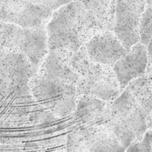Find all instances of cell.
<instances>
[{
	"label": "cell",
	"instance_id": "cell-1",
	"mask_svg": "<svg viewBox=\"0 0 152 152\" xmlns=\"http://www.w3.org/2000/svg\"><path fill=\"white\" fill-rule=\"evenodd\" d=\"M112 1H68L56 10L46 25L48 51L69 56L96 34L109 31Z\"/></svg>",
	"mask_w": 152,
	"mask_h": 152
},
{
	"label": "cell",
	"instance_id": "cell-2",
	"mask_svg": "<svg viewBox=\"0 0 152 152\" xmlns=\"http://www.w3.org/2000/svg\"><path fill=\"white\" fill-rule=\"evenodd\" d=\"M107 126L127 149L132 143L140 140L147 131L152 129V114H148L130 92L124 89L111 102Z\"/></svg>",
	"mask_w": 152,
	"mask_h": 152
},
{
	"label": "cell",
	"instance_id": "cell-3",
	"mask_svg": "<svg viewBox=\"0 0 152 152\" xmlns=\"http://www.w3.org/2000/svg\"><path fill=\"white\" fill-rule=\"evenodd\" d=\"M29 91L32 99L52 117L63 118L75 111L77 86L51 80L37 72L30 81Z\"/></svg>",
	"mask_w": 152,
	"mask_h": 152
},
{
	"label": "cell",
	"instance_id": "cell-4",
	"mask_svg": "<svg viewBox=\"0 0 152 152\" xmlns=\"http://www.w3.org/2000/svg\"><path fill=\"white\" fill-rule=\"evenodd\" d=\"M0 50L22 53L39 68L48 53L46 27L23 28L0 22Z\"/></svg>",
	"mask_w": 152,
	"mask_h": 152
},
{
	"label": "cell",
	"instance_id": "cell-5",
	"mask_svg": "<svg viewBox=\"0 0 152 152\" xmlns=\"http://www.w3.org/2000/svg\"><path fill=\"white\" fill-rule=\"evenodd\" d=\"M37 71L22 53L0 50V99L31 96L29 83Z\"/></svg>",
	"mask_w": 152,
	"mask_h": 152
},
{
	"label": "cell",
	"instance_id": "cell-6",
	"mask_svg": "<svg viewBox=\"0 0 152 152\" xmlns=\"http://www.w3.org/2000/svg\"><path fill=\"white\" fill-rule=\"evenodd\" d=\"M68 1H0V22L23 28L46 27L52 15Z\"/></svg>",
	"mask_w": 152,
	"mask_h": 152
},
{
	"label": "cell",
	"instance_id": "cell-7",
	"mask_svg": "<svg viewBox=\"0 0 152 152\" xmlns=\"http://www.w3.org/2000/svg\"><path fill=\"white\" fill-rule=\"evenodd\" d=\"M144 1H115L111 31L126 50L140 42V24Z\"/></svg>",
	"mask_w": 152,
	"mask_h": 152
},
{
	"label": "cell",
	"instance_id": "cell-8",
	"mask_svg": "<svg viewBox=\"0 0 152 152\" xmlns=\"http://www.w3.org/2000/svg\"><path fill=\"white\" fill-rule=\"evenodd\" d=\"M78 96H91L106 102L115 100L123 91L114 74L112 68L92 63L77 84Z\"/></svg>",
	"mask_w": 152,
	"mask_h": 152
},
{
	"label": "cell",
	"instance_id": "cell-9",
	"mask_svg": "<svg viewBox=\"0 0 152 152\" xmlns=\"http://www.w3.org/2000/svg\"><path fill=\"white\" fill-rule=\"evenodd\" d=\"M66 148L83 152H126L112 131L106 126L78 127L69 134Z\"/></svg>",
	"mask_w": 152,
	"mask_h": 152
},
{
	"label": "cell",
	"instance_id": "cell-10",
	"mask_svg": "<svg viewBox=\"0 0 152 152\" xmlns=\"http://www.w3.org/2000/svg\"><path fill=\"white\" fill-rule=\"evenodd\" d=\"M84 47L92 62L111 68L128 52L116 36L108 31L96 34Z\"/></svg>",
	"mask_w": 152,
	"mask_h": 152
},
{
	"label": "cell",
	"instance_id": "cell-11",
	"mask_svg": "<svg viewBox=\"0 0 152 152\" xmlns=\"http://www.w3.org/2000/svg\"><path fill=\"white\" fill-rule=\"evenodd\" d=\"M147 65L148 55L146 47L139 42L133 46L112 67L121 90H124L131 82L145 75Z\"/></svg>",
	"mask_w": 152,
	"mask_h": 152
},
{
	"label": "cell",
	"instance_id": "cell-12",
	"mask_svg": "<svg viewBox=\"0 0 152 152\" xmlns=\"http://www.w3.org/2000/svg\"><path fill=\"white\" fill-rule=\"evenodd\" d=\"M111 102L91 96H78L75 111L72 114L79 127L91 128L106 126Z\"/></svg>",
	"mask_w": 152,
	"mask_h": 152
},
{
	"label": "cell",
	"instance_id": "cell-13",
	"mask_svg": "<svg viewBox=\"0 0 152 152\" xmlns=\"http://www.w3.org/2000/svg\"><path fill=\"white\" fill-rule=\"evenodd\" d=\"M37 73L51 80L77 86L80 76L70 66L68 57L58 52L48 51Z\"/></svg>",
	"mask_w": 152,
	"mask_h": 152
},
{
	"label": "cell",
	"instance_id": "cell-14",
	"mask_svg": "<svg viewBox=\"0 0 152 152\" xmlns=\"http://www.w3.org/2000/svg\"><path fill=\"white\" fill-rule=\"evenodd\" d=\"M125 89L129 91L138 104L152 114V80L145 74L131 82Z\"/></svg>",
	"mask_w": 152,
	"mask_h": 152
},
{
	"label": "cell",
	"instance_id": "cell-15",
	"mask_svg": "<svg viewBox=\"0 0 152 152\" xmlns=\"http://www.w3.org/2000/svg\"><path fill=\"white\" fill-rule=\"evenodd\" d=\"M67 57L70 66L80 77H83L87 73L93 63L88 56L85 47H83L75 53H71Z\"/></svg>",
	"mask_w": 152,
	"mask_h": 152
},
{
	"label": "cell",
	"instance_id": "cell-16",
	"mask_svg": "<svg viewBox=\"0 0 152 152\" xmlns=\"http://www.w3.org/2000/svg\"><path fill=\"white\" fill-rule=\"evenodd\" d=\"M145 2L146 6L140 24V42L146 47L152 40V1Z\"/></svg>",
	"mask_w": 152,
	"mask_h": 152
},
{
	"label": "cell",
	"instance_id": "cell-17",
	"mask_svg": "<svg viewBox=\"0 0 152 152\" xmlns=\"http://www.w3.org/2000/svg\"><path fill=\"white\" fill-rule=\"evenodd\" d=\"M126 152H152V129L147 131L140 140L129 145Z\"/></svg>",
	"mask_w": 152,
	"mask_h": 152
},
{
	"label": "cell",
	"instance_id": "cell-18",
	"mask_svg": "<svg viewBox=\"0 0 152 152\" xmlns=\"http://www.w3.org/2000/svg\"><path fill=\"white\" fill-rule=\"evenodd\" d=\"M45 152H67V151H66V148H65V149H63V148H59V149H56V150H53V151H48Z\"/></svg>",
	"mask_w": 152,
	"mask_h": 152
},
{
	"label": "cell",
	"instance_id": "cell-19",
	"mask_svg": "<svg viewBox=\"0 0 152 152\" xmlns=\"http://www.w3.org/2000/svg\"><path fill=\"white\" fill-rule=\"evenodd\" d=\"M66 151L67 152H83L82 151H80V150L74 149V148H66Z\"/></svg>",
	"mask_w": 152,
	"mask_h": 152
}]
</instances>
